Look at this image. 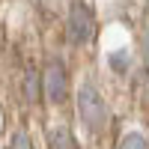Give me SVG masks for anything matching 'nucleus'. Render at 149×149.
Wrapping results in <instances>:
<instances>
[{
  "label": "nucleus",
  "instance_id": "7",
  "mask_svg": "<svg viewBox=\"0 0 149 149\" xmlns=\"http://www.w3.org/2000/svg\"><path fill=\"white\" fill-rule=\"evenodd\" d=\"M107 63H110L113 72H125V69H128V54H125V51H113V54L107 57Z\"/></svg>",
  "mask_w": 149,
  "mask_h": 149
},
{
  "label": "nucleus",
  "instance_id": "4",
  "mask_svg": "<svg viewBox=\"0 0 149 149\" xmlns=\"http://www.w3.org/2000/svg\"><path fill=\"white\" fill-rule=\"evenodd\" d=\"M48 149H78V140L66 125H57L48 131Z\"/></svg>",
  "mask_w": 149,
  "mask_h": 149
},
{
  "label": "nucleus",
  "instance_id": "2",
  "mask_svg": "<svg viewBox=\"0 0 149 149\" xmlns=\"http://www.w3.org/2000/svg\"><path fill=\"white\" fill-rule=\"evenodd\" d=\"M66 36H69L72 45H86V42H93V36H95V15H93V9L86 3H81V0H74L69 6Z\"/></svg>",
  "mask_w": 149,
  "mask_h": 149
},
{
  "label": "nucleus",
  "instance_id": "1",
  "mask_svg": "<svg viewBox=\"0 0 149 149\" xmlns=\"http://www.w3.org/2000/svg\"><path fill=\"white\" fill-rule=\"evenodd\" d=\"M78 113H81V122L86 125V131H104L107 125V104H104V98L102 93L95 90L93 84H81V90H78Z\"/></svg>",
  "mask_w": 149,
  "mask_h": 149
},
{
  "label": "nucleus",
  "instance_id": "5",
  "mask_svg": "<svg viewBox=\"0 0 149 149\" xmlns=\"http://www.w3.org/2000/svg\"><path fill=\"white\" fill-rule=\"evenodd\" d=\"M42 95V81H39V72L36 69H27V74H24V98H27L30 104L39 102Z\"/></svg>",
  "mask_w": 149,
  "mask_h": 149
},
{
  "label": "nucleus",
  "instance_id": "8",
  "mask_svg": "<svg viewBox=\"0 0 149 149\" xmlns=\"http://www.w3.org/2000/svg\"><path fill=\"white\" fill-rule=\"evenodd\" d=\"M9 149H33V143H30V137H27V131H15V134H12Z\"/></svg>",
  "mask_w": 149,
  "mask_h": 149
},
{
  "label": "nucleus",
  "instance_id": "9",
  "mask_svg": "<svg viewBox=\"0 0 149 149\" xmlns=\"http://www.w3.org/2000/svg\"><path fill=\"white\" fill-rule=\"evenodd\" d=\"M140 48H143V63H146V69H149V30L143 33V42H140Z\"/></svg>",
  "mask_w": 149,
  "mask_h": 149
},
{
  "label": "nucleus",
  "instance_id": "3",
  "mask_svg": "<svg viewBox=\"0 0 149 149\" xmlns=\"http://www.w3.org/2000/svg\"><path fill=\"white\" fill-rule=\"evenodd\" d=\"M42 90H45V95H48V102H51V104L66 102L69 72H66V66L60 63V60H51V63L45 66V72H42Z\"/></svg>",
  "mask_w": 149,
  "mask_h": 149
},
{
  "label": "nucleus",
  "instance_id": "6",
  "mask_svg": "<svg viewBox=\"0 0 149 149\" xmlns=\"http://www.w3.org/2000/svg\"><path fill=\"white\" fill-rule=\"evenodd\" d=\"M119 149H149V143H146V137H143V134L131 131V134H125V137L119 140Z\"/></svg>",
  "mask_w": 149,
  "mask_h": 149
}]
</instances>
